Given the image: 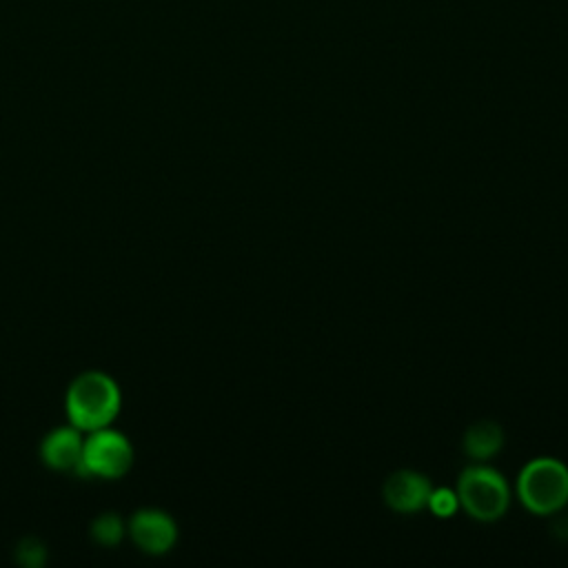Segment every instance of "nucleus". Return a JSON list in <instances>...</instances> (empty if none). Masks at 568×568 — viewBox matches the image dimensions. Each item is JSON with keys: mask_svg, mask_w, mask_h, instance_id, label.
Masks as SVG:
<instances>
[{"mask_svg": "<svg viewBox=\"0 0 568 568\" xmlns=\"http://www.w3.org/2000/svg\"><path fill=\"white\" fill-rule=\"evenodd\" d=\"M122 406L118 382L104 371H84L67 388L64 410L69 424L82 433L111 426Z\"/></svg>", "mask_w": 568, "mask_h": 568, "instance_id": "obj_1", "label": "nucleus"}, {"mask_svg": "<svg viewBox=\"0 0 568 568\" xmlns=\"http://www.w3.org/2000/svg\"><path fill=\"white\" fill-rule=\"evenodd\" d=\"M517 497L532 515H555L568 504V466L557 457H535L517 475Z\"/></svg>", "mask_w": 568, "mask_h": 568, "instance_id": "obj_2", "label": "nucleus"}, {"mask_svg": "<svg viewBox=\"0 0 568 568\" xmlns=\"http://www.w3.org/2000/svg\"><path fill=\"white\" fill-rule=\"evenodd\" d=\"M457 499L473 519L490 524L506 515L510 488L499 470L486 464H470L457 477Z\"/></svg>", "mask_w": 568, "mask_h": 568, "instance_id": "obj_3", "label": "nucleus"}, {"mask_svg": "<svg viewBox=\"0 0 568 568\" xmlns=\"http://www.w3.org/2000/svg\"><path fill=\"white\" fill-rule=\"evenodd\" d=\"M131 464H133L131 439L111 426H102V428L89 430V435L84 437L82 464L78 473L87 477L118 479L129 473Z\"/></svg>", "mask_w": 568, "mask_h": 568, "instance_id": "obj_4", "label": "nucleus"}, {"mask_svg": "<svg viewBox=\"0 0 568 568\" xmlns=\"http://www.w3.org/2000/svg\"><path fill=\"white\" fill-rule=\"evenodd\" d=\"M126 532L146 555H166L178 541L175 519L160 508H140L131 515Z\"/></svg>", "mask_w": 568, "mask_h": 568, "instance_id": "obj_5", "label": "nucleus"}, {"mask_svg": "<svg viewBox=\"0 0 568 568\" xmlns=\"http://www.w3.org/2000/svg\"><path fill=\"white\" fill-rule=\"evenodd\" d=\"M430 490V479L424 473L399 468L384 479L382 499L390 510L399 515H413L428 506Z\"/></svg>", "mask_w": 568, "mask_h": 568, "instance_id": "obj_6", "label": "nucleus"}, {"mask_svg": "<svg viewBox=\"0 0 568 568\" xmlns=\"http://www.w3.org/2000/svg\"><path fill=\"white\" fill-rule=\"evenodd\" d=\"M82 448H84L82 430L75 428L73 424H67L44 435L40 444V457L53 470L78 473L82 464Z\"/></svg>", "mask_w": 568, "mask_h": 568, "instance_id": "obj_7", "label": "nucleus"}, {"mask_svg": "<svg viewBox=\"0 0 568 568\" xmlns=\"http://www.w3.org/2000/svg\"><path fill=\"white\" fill-rule=\"evenodd\" d=\"M501 446H504V430L493 419H479L470 424L462 437V448L466 457L477 462L493 459L501 450Z\"/></svg>", "mask_w": 568, "mask_h": 568, "instance_id": "obj_8", "label": "nucleus"}, {"mask_svg": "<svg viewBox=\"0 0 568 568\" xmlns=\"http://www.w3.org/2000/svg\"><path fill=\"white\" fill-rule=\"evenodd\" d=\"M126 535V521L118 513H102L91 521V537L100 546H115Z\"/></svg>", "mask_w": 568, "mask_h": 568, "instance_id": "obj_9", "label": "nucleus"}, {"mask_svg": "<svg viewBox=\"0 0 568 568\" xmlns=\"http://www.w3.org/2000/svg\"><path fill=\"white\" fill-rule=\"evenodd\" d=\"M437 517H453L455 510L459 508V499H457V493L450 490V488H435L430 490V497H428V506Z\"/></svg>", "mask_w": 568, "mask_h": 568, "instance_id": "obj_10", "label": "nucleus"}, {"mask_svg": "<svg viewBox=\"0 0 568 568\" xmlns=\"http://www.w3.org/2000/svg\"><path fill=\"white\" fill-rule=\"evenodd\" d=\"M16 559H18L22 566L38 568V566H42L44 559H47V548H44L38 539H33V537L22 539V541L18 544V548H16Z\"/></svg>", "mask_w": 568, "mask_h": 568, "instance_id": "obj_11", "label": "nucleus"}]
</instances>
